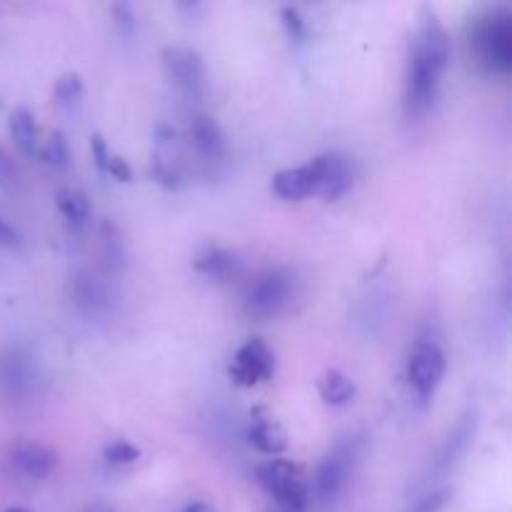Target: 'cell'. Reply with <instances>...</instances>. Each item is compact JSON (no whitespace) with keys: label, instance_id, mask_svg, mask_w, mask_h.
<instances>
[{"label":"cell","instance_id":"obj_37","mask_svg":"<svg viewBox=\"0 0 512 512\" xmlns=\"http://www.w3.org/2000/svg\"><path fill=\"white\" fill-rule=\"evenodd\" d=\"M5 512H30V510H25V508H8Z\"/></svg>","mask_w":512,"mask_h":512},{"label":"cell","instance_id":"obj_22","mask_svg":"<svg viewBox=\"0 0 512 512\" xmlns=\"http://www.w3.org/2000/svg\"><path fill=\"white\" fill-rule=\"evenodd\" d=\"M38 155L45 160V163L53 165V168H60V170L68 168L70 145H68V138H65L63 130H53V133L48 135V140L40 145Z\"/></svg>","mask_w":512,"mask_h":512},{"label":"cell","instance_id":"obj_2","mask_svg":"<svg viewBox=\"0 0 512 512\" xmlns=\"http://www.w3.org/2000/svg\"><path fill=\"white\" fill-rule=\"evenodd\" d=\"M470 53L475 63L493 75H508L512 70V13L508 5H490L470 20Z\"/></svg>","mask_w":512,"mask_h":512},{"label":"cell","instance_id":"obj_32","mask_svg":"<svg viewBox=\"0 0 512 512\" xmlns=\"http://www.w3.org/2000/svg\"><path fill=\"white\" fill-rule=\"evenodd\" d=\"M0 245L3 248H18L20 245V233L3 218H0Z\"/></svg>","mask_w":512,"mask_h":512},{"label":"cell","instance_id":"obj_9","mask_svg":"<svg viewBox=\"0 0 512 512\" xmlns=\"http://www.w3.org/2000/svg\"><path fill=\"white\" fill-rule=\"evenodd\" d=\"M230 380L240 388H255L260 383H268L275 375V355L265 345V340L250 338L233 355V363L228 368Z\"/></svg>","mask_w":512,"mask_h":512},{"label":"cell","instance_id":"obj_29","mask_svg":"<svg viewBox=\"0 0 512 512\" xmlns=\"http://www.w3.org/2000/svg\"><path fill=\"white\" fill-rule=\"evenodd\" d=\"M110 13H113V23L120 33L123 35L135 33V10L130 8L128 3H115L113 8H110Z\"/></svg>","mask_w":512,"mask_h":512},{"label":"cell","instance_id":"obj_7","mask_svg":"<svg viewBox=\"0 0 512 512\" xmlns=\"http://www.w3.org/2000/svg\"><path fill=\"white\" fill-rule=\"evenodd\" d=\"M408 383L415 390L423 403H428L435 393H438L440 383L448 370V358H445L443 348L433 340H420L408 355Z\"/></svg>","mask_w":512,"mask_h":512},{"label":"cell","instance_id":"obj_8","mask_svg":"<svg viewBox=\"0 0 512 512\" xmlns=\"http://www.w3.org/2000/svg\"><path fill=\"white\" fill-rule=\"evenodd\" d=\"M163 65L165 75L170 83L180 90L188 100L198 103L205 93V63L203 55L193 48H180V45H170L163 50Z\"/></svg>","mask_w":512,"mask_h":512},{"label":"cell","instance_id":"obj_23","mask_svg":"<svg viewBox=\"0 0 512 512\" xmlns=\"http://www.w3.org/2000/svg\"><path fill=\"white\" fill-rule=\"evenodd\" d=\"M143 458V450L138 445L128 443L123 438H115L110 443H105L103 448V460L108 465H115V468H125V465H133Z\"/></svg>","mask_w":512,"mask_h":512},{"label":"cell","instance_id":"obj_28","mask_svg":"<svg viewBox=\"0 0 512 512\" xmlns=\"http://www.w3.org/2000/svg\"><path fill=\"white\" fill-rule=\"evenodd\" d=\"M450 498V490L443 488V490H433V493L423 495V498L418 500V503L413 505L408 512H440L445 508V503H448Z\"/></svg>","mask_w":512,"mask_h":512},{"label":"cell","instance_id":"obj_13","mask_svg":"<svg viewBox=\"0 0 512 512\" xmlns=\"http://www.w3.org/2000/svg\"><path fill=\"white\" fill-rule=\"evenodd\" d=\"M70 295H73L75 305L90 315L105 313L113 305V295H110L108 285L100 278H95V275L85 273V270L73 275V280H70Z\"/></svg>","mask_w":512,"mask_h":512},{"label":"cell","instance_id":"obj_33","mask_svg":"<svg viewBox=\"0 0 512 512\" xmlns=\"http://www.w3.org/2000/svg\"><path fill=\"white\" fill-rule=\"evenodd\" d=\"M153 138L158 140L160 145L170 143V140L175 138V128L170 123H165V120H158V123L153 125Z\"/></svg>","mask_w":512,"mask_h":512},{"label":"cell","instance_id":"obj_11","mask_svg":"<svg viewBox=\"0 0 512 512\" xmlns=\"http://www.w3.org/2000/svg\"><path fill=\"white\" fill-rule=\"evenodd\" d=\"M318 180V195L325 200H338L348 193L355 183V165L343 153H323L310 160Z\"/></svg>","mask_w":512,"mask_h":512},{"label":"cell","instance_id":"obj_5","mask_svg":"<svg viewBox=\"0 0 512 512\" xmlns=\"http://www.w3.org/2000/svg\"><path fill=\"white\" fill-rule=\"evenodd\" d=\"M40 383V370L33 353L20 345L0 350V398L25 403Z\"/></svg>","mask_w":512,"mask_h":512},{"label":"cell","instance_id":"obj_34","mask_svg":"<svg viewBox=\"0 0 512 512\" xmlns=\"http://www.w3.org/2000/svg\"><path fill=\"white\" fill-rule=\"evenodd\" d=\"M273 512H308V505L300 503H275Z\"/></svg>","mask_w":512,"mask_h":512},{"label":"cell","instance_id":"obj_19","mask_svg":"<svg viewBox=\"0 0 512 512\" xmlns=\"http://www.w3.org/2000/svg\"><path fill=\"white\" fill-rule=\"evenodd\" d=\"M248 443L253 445L258 453L268 455V458H278V455H283L285 450H288V435H285V430L280 428L275 420L265 418L250 425Z\"/></svg>","mask_w":512,"mask_h":512},{"label":"cell","instance_id":"obj_15","mask_svg":"<svg viewBox=\"0 0 512 512\" xmlns=\"http://www.w3.org/2000/svg\"><path fill=\"white\" fill-rule=\"evenodd\" d=\"M190 138H193L195 150L203 155L205 160H218L225 153V135L218 120L208 113L193 115L190 123Z\"/></svg>","mask_w":512,"mask_h":512},{"label":"cell","instance_id":"obj_26","mask_svg":"<svg viewBox=\"0 0 512 512\" xmlns=\"http://www.w3.org/2000/svg\"><path fill=\"white\" fill-rule=\"evenodd\" d=\"M0 188H3L5 193L20 190V170L5 148H0Z\"/></svg>","mask_w":512,"mask_h":512},{"label":"cell","instance_id":"obj_20","mask_svg":"<svg viewBox=\"0 0 512 512\" xmlns=\"http://www.w3.org/2000/svg\"><path fill=\"white\" fill-rule=\"evenodd\" d=\"M318 393L328 405H333V408H343V405H348L350 400L355 398L358 385H355L353 378H348L343 370L330 368L325 370L323 378L318 380Z\"/></svg>","mask_w":512,"mask_h":512},{"label":"cell","instance_id":"obj_16","mask_svg":"<svg viewBox=\"0 0 512 512\" xmlns=\"http://www.w3.org/2000/svg\"><path fill=\"white\" fill-rule=\"evenodd\" d=\"M193 268L198 270L200 275L205 278H215V280H230L238 275L240 270V260L233 250L220 248V245H208L203 253L195 255Z\"/></svg>","mask_w":512,"mask_h":512},{"label":"cell","instance_id":"obj_21","mask_svg":"<svg viewBox=\"0 0 512 512\" xmlns=\"http://www.w3.org/2000/svg\"><path fill=\"white\" fill-rule=\"evenodd\" d=\"M55 208L73 228H85L90 223V200L75 188H60L55 193Z\"/></svg>","mask_w":512,"mask_h":512},{"label":"cell","instance_id":"obj_14","mask_svg":"<svg viewBox=\"0 0 512 512\" xmlns=\"http://www.w3.org/2000/svg\"><path fill=\"white\" fill-rule=\"evenodd\" d=\"M273 193L280 200H305L318 195V180H315L313 165L305 163L300 168H285L273 175Z\"/></svg>","mask_w":512,"mask_h":512},{"label":"cell","instance_id":"obj_36","mask_svg":"<svg viewBox=\"0 0 512 512\" xmlns=\"http://www.w3.org/2000/svg\"><path fill=\"white\" fill-rule=\"evenodd\" d=\"M85 512H115V508H113V505H108V503H95V505H90V508Z\"/></svg>","mask_w":512,"mask_h":512},{"label":"cell","instance_id":"obj_30","mask_svg":"<svg viewBox=\"0 0 512 512\" xmlns=\"http://www.w3.org/2000/svg\"><path fill=\"white\" fill-rule=\"evenodd\" d=\"M105 175H110V178L118 180V183H133V168H130L128 160L118 153H110Z\"/></svg>","mask_w":512,"mask_h":512},{"label":"cell","instance_id":"obj_31","mask_svg":"<svg viewBox=\"0 0 512 512\" xmlns=\"http://www.w3.org/2000/svg\"><path fill=\"white\" fill-rule=\"evenodd\" d=\"M90 153H93L95 168H98L100 173H105V168H108L110 150H108V143H105V138L100 133L90 135Z\"/></svg>","mask_w":512,"mask_h":512},{"label":"cell","instance_id":"obj_6","mask_svg":"<svg viewBox=\"0 0 512 512\" xmlns=\"http://www.w3.org/2000/svg\"><path fill=\"white\" fill-rule=\"evenodd\" d=\"M255 478L275 498V503L310 505V483L293 460L273 458L255 468Z\"/></svg>","mask_w":512,"mask_h":512},{"label":"cell","instance_id":"obj_12","mask_svg":"<svg viewBox=\"0 0 512 512\" xmlns=\"http://www.w3.org/2000/svg\"><path fill=\"white\" fill-rule=\"evenodd\" d=\"M475 428H478V410L468 408V413L450 430L448 440H445L443 450H440L438 460H435V475H448L458 465V460L468 453L470 443H473Z\"/></svg>","mask_w":512,"mask_h":512},{"label":"cell","instance_id":"obj_10","mask_svg":"<svg viewBox=\"0 0 512 512\" xmlns=\"http://www.w3.org/2000/svg\"><path fill=\"white\" fill-rule=\"evenodd\" d=\"M58 465V455L43 443H15L13 448H8L3 458V470L10 478L28 480V483H38L45 480Z\"/></svg>","mask_w":512,"mask_h":512},{"label":"cell","instance_id":"obj_3","mask_svg":"<svg viewBox=\"0 0 512 512\" xmlns=\"http://www.w3.org/2000/svg\"><path fill=\"white\" fill-rule=\"evenodd\" d=\"M300 293L298 275L290 268H268L255 275L243 293V308L250 318L270 320L283 315Z\"/></svg>","mask_w":512,"mask_h":512},{"label":"cell","instance_id":"obj_24","mask_svg":"<svg viewBox=\"0 0 512 512\" xmlns=\"http://www.w3.org/2000/svg\"><path fill=\"white\" fill-rule=\"evenodd\" d=\"M53 93L60 103H73V100H78L80 95H83V78H80L78 73L60 75V78L55 80Z\"/></svg>","mask_w":512,"mask_h":512},{"label":"cell","instance_id":"obj_18","mask_svg":"<svg viewBox=\"0 0 512 512\" xmlns=\"http://www.w3.org/2000/svg\"><path fill=\"white\" fill-rule=\"evenodd\" d=\"M98 240H100V258H103L105 268L113 275L123 273L128 268V248H125V240L120 235L118 225L113 220H105L98 228Z\"/></svg>","mask_w":512,"mask_h":512},{"label":"cell","instance_id":"obj_35","mask_svg":"<svg viewBox=\"0 0 512 512\" xmlns=\"http://www.w3.org/2000/svg\"><path fill=\"white\" fill-rule=\"evenodd\" d=\"M180 512H215V510L210 508L208 503H190V505H185Z\"/></svg>","mask_w":512,"mask_h":512},{"label":"cell","instance_id":"obj_1","mask_svg":"<svg viewBox=\"0 0 512 512\" xmlns=\"http://www.w3.org/2000/svg\"><path fill=\"white\" fill-rule=\"evenodd\" d=\"M453 58V40L433 8H420V23L410 45L405 75V115L420 120L433 110L440 83Z\"/></svg>","mask_w":512,"mask_h":512},{"label":"cell","instance_id":"obj_17","mask_svg":"<svg viewBox=\"0 0 512 512\" xmlns=\"http://www.w3.org/2000/svg\"><path fill=\"white\" fill-rule=\"evenodd\" d=\"M8 130L15 148H18L25 158H38V150H40L38 123H35V115L30 113L25 105H18V108L10 113Z\"/></svg>","mask_w":512,"mask_h":512},{"label":"cell","instance_id":"obj_4","mask_svg":"<svg viewBox=\"0 0 512 512\" xmlns=\"http://www.w3.org/2000/svg\"><path fill=\"white\" fill-rule=\"evenodd\" d=\"M358 453L360 440L353 438V435L340 438L338 443L325 453L318 470H315L313 485H310V495H313L320 505H333L335 500L343 495V490L348 488L350 483V475H353L355 470V463H358Z\"/></svg>","mask_w":512,"mask_h":512},{"label":"cell","instance_id":"obj_27","mask_svg":"<svg viewBox=\"0 0 512 512\" xmlns=\"http://www.w3.org/2000/svg\"><path fill=\"white\" fill-rule=\"evenodd\" d=\"M150 175H153L155 183H158L160 188H165V190H178L180 185H183L178 170H175L173 165H168L165 160H160V158H155L153 165H150Z\"/></svg>","mask_w":512,"mask_h":512},{"label":"cell","instance_id":"obj_25","mask_svg":"<svg viewBox=\"0 0 512 512\" xmlns=\"http://www.w3.org/2000/svg\"><path fill=\"white\" fill-rule=\"evenodd\" d=\"M280 20H283V28L285 33H288V38L293 40V43H303L305 33H308V25H305V18L300 15V10L285 5V8L280 10Z\"/></svg>","mask_w":512,"mask_h":512}]
</instances>
